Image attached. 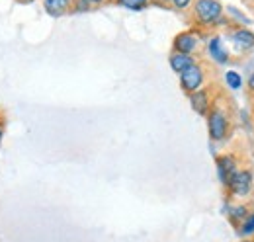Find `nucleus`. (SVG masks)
Here are the masks:
<instances>
[{"instance_id":"obj_1","label":"nucleus","mask_w":254,"mask_h":242,"mask_svg":"<svg viewBox=\"0 0 254 242\" xmlns=\"http://www.w3.org/2000/svg\"><path fill=\"white\" fill-rule=\"evenodd\" d=\"M193 20L201 28H213L223 24V6L219 0H193Z\"/></svg>"},{"instance_id":"obj_2","label":"nucleus","mask_w":254,"mask_h":242,"mask_svg":"<svg viewBox=\"0 0 254 242\" xmlns=\"http://www.w3.org/2000/svg\"><path fill=\"white\" fill-rule=\"evenodd\" d=\"M207 118V131H209V139L215 141V143H221L229 137V131H231V123H229V114L227 110L223 108L221 104H215L211 106L209 114L205 116Z\"/></svg>"},{"instance_id":"obj_3","label":"nucleus","mask_w":254,"mask_h":242,"mask_svg":"<svg viewBox=\"0 0 254 242\" xmlns=\"http://www.w3.org/2000/svg\"><path fill=\"white\" fill-rule=\"evenodd\" d=\"M178 78H180V88L190 96L193 92L205 88L207 72H205V66L201 62H195V64H191L190 68H186L184 72H180Z\"/></svg>"},{"instance_id":"obj_4","label":"nucleus","mask_w":254,"mask_h":242,"mask_svg":"<svg viewBox=\"0 0 254 242\" xmlns=\"http://www.w3.org/2000/svg\"><path fill=\"white\" fill-rule=\"evenodd\" d=\"M253 172L251 170H247V168H239L237 170V174L231 178L229 182V185H227V189H229V193L233 195V197H239V199H243V197H249L251 195V191H253Z\"/></svg>"},{"instance_id":"obj_5","label":"nucleus","mask_w":254,"mask_h":242,"mask_svg":"<svg viewBox=\"0 0 254 242\" xmlns=\"http://www.w3.org/2000/svg\"><path fill=\"white\" fill-rule=\"evenodd\" d=\"M201 45V33L197 30H186L180 31L174 41H172V51L176 53H186V55H193Z\"/></svg>"},{"instance_id":"obj_6","label":"nucleus","mask_w":254,"mask_h":242,"mask_svg":"<svg viewBox=\"0 0 254 242\" xmlns=\"http://www.w3.org/2000/svg\"><path fill=\"white\" fill-rule=\"evenodd\" d=\"M215 164H217V176H219V182H221L223 187H227L229 182H231V178H233V176L237 174V170H239L237 156H233V154H221V156H217Z\"/></svg>"},{"instance_id":"obj_7","label":"nucleus","mask_w":254,"mask_h":242,"mask_svg":"<svg viewBox=\"0 0 254 242\" xmlns=\"http://www.w3.org/2000/svg\"><path fill=\"white\" fill-rule=\"evenodd\" d=\"M190 98V106L191 110L197 114V116H207L211 106H213V96L207 88H201V90L193 92L188 96Z\"/></svg>"},{"instance_id":"obj_8","label":"nucleus","mask_w":254,"mask_h":242,"mask_svg":"<svg viewBox=\"0 0 254 242\" xmlns=\"http://www.w3.org/2000/svg\"><path fill=\"white\" fill-rule=\"evenodd\" d=\"M207 53L209 57L215 60L217 64H227L231 60V55L223 43V37L221 35H211L209 41H207Z\"/></svg>"},{"instance_id":"obj_9","label":"nucleus","mask_w":254,"mask_h":242,"mask_svg":"<svg viewBox=\"0 0 254 242\" xmlns=\"http://www.w3.org/2000/svg\"><path fill=\"white\" fill-rule=\"evenodd\" d=\"M231 41H233V47L239 53L251 51L254 47V33L247 28H237V30L231 31Z\"/></svg>"},{"instance_id":"obj_10","label":"nucleus","mask_w":254,"mask_h":242,"mask_svg":"<svg viewBox=\"0 0 254 242\" xmlns=\"http://www.w3.org/2000/svg\"><path fill=\"white\" fill-rule=\"evenodd\" d=\"M41 4H43V10L51 18H61L72 10L74 0H41Z\"/></svg>"},{"instance_id":"obj_11","label":"nucleus","mask_w":254,"mask_h":242,"mask_svg":"<svg viewBox=\"0 0 254 242\" xmlns=\"http://www.w3.org/2000/svg\"><path fill=\"white\" fill-rule=\"evenodd\" d=\"M168 62H170V68H172L176 74H180V72H184L186 68H190L191 64H195L197 59H195L193 55H186V53H176V51H172L170 57H168Z\"/></svg>"},{"instance_id":"obj_12","label":"nucleus","mask_w":254,"mask_h":242,"mask_svg":"<svg viewBox=\"0 0 254 242\" xmlns=\"http://www.w3.org/2000/svg\"><path fill=\"white\" fill-rule=\"evenodd\" d=\"M247 217H249V207L247 205H233L229 209V219H231L233 225H241Z\"/></svg>"},{"instance_id":"obj_13","label":"nucleus","mask_w":254,"mask_h":242,"mask_svg":"<svg viewBox=\"0 0 254 242\" xmlns=\"http://www.w3.org/2000/svg\"><path fill=\"white\" fill-rule=\"evenodd\" d=\"M106 0H74V6L72 10L76 12H88V10H94L98 6H102Z\"/></svg>"},{"instance_id":"obj_14","label":"nucleus","mask_w":254,"mask_h":242,"mask_svg":"<svg viewBox=\"0 0 254 242\" xmlns=\"http://www.w3.org/2000/svg\"><path fill=\"white\" fill-rule=\"evenodd\" d=\"M116 2L127 10H133V12H141L151 4V0H116Z\"/></svg>"},{"instance_id":"obj_15","label":"nucleus","mask_w":254,"mask_h":242,"mask_svg":"<svg viewBox=\"0 0 254 242\" xmlns=\"http://www.w3.org/2000/svg\"><path fill=\"white\" fill-rule=\"evenodd\" d=\"M225 82H227V86L233 88V90H239V88L243 86V78H241V74H239L237 70H227V72H225Z\"/></svg>"},{"instance_id":"obj_16","label":"nucleus","mask_w":254,"mask_h":242,"mask_svg":"<svg viewBox=\"0 0 254 242\" xmlns=\"http://www.w3.org/2000/svg\"><path fill=\"white\" fill-rule=\"evenodd\" d=\"M239 227H241V235H243V237L254 235V213H249V217H247Z\"/></svg>"},{"instance_id":"obj_17","label":"nucleus","mask_w":254,"mask_h":242,"mask_svg":"<svg viewBox=\"0 0 254 242\" xmlns=\"http://www.w3.org/2000/svg\"><path fill=\"white\" fill-rule=\"evenodd\" d=\"M170 2H172V6L176 10H188L191 4H193V0H170Z\"/></svg>"},{"instance_id":"obj_18","label":"nucleus","mask_w":254,"mask_h":242,"mask_svg":"<svg viewBox=\"0 0 254 242\" xmlns=\"http://www.w3.org/2000/svg\"><path fill=\"white\" fill-rule=\"evenodd\" d=\"M249 90L254 92V72L251 74V78H249Z\"/></svg>"},{"instance_id":"obj_19","label":"nucleus","mask_w":254,"mask_h":242,"mask_svg":"<svg viewBox=\"0 0 254 242\" xmlns=\"http://www.w3.org/2000/svg\"><path fill=\"white\" fill-rule=\"evenodd\" d=\"M2 139H4V125L0 123V143H2Z\"/></svg>"},{"instance_id":"obj_20","label":"nucleus","mask_w":254,"mask_h":242,"mask_svg":"<svg viewBox=\"0 0 254 242\" xmlns=\"http://www.w3.org/2000/svg\"><path fill=\"white\" fill-rule=\"evenodd\" d=\"M16 2H18V4H32L33 0H16Z\"/></svg>"},{"instance_id":"obj_21","label":"nucleus","mask_w":254,"mask_h":242,"mask_svg":"<svg viewBox=\"0 0 254 242\" xmlns=\"http://www.w3.org/2000/svg\"><path fill=\"white\" fill-rule=\"evenodd\" d=\"M151 2H153V0H151ZM155 2H159V4H168L170 0H155Z\"/></svg>"},{"instance_id":"obj_22","label":"nucleus","mask_w":254,"mask_h":242,"mask_svg":"<svg viewBox=\"0 0 254 242\" xmlns=\"http://www.w3.org/2000/svg\"><path fill=\"white\" fill-rule=\"evenodd\" d=\"M241 242H253V241H241Z\"/></svg>"}]
</instances>
